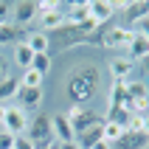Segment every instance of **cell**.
Masks as SVG:
<instances>
[{
	"instance_id": "cell-1",
	"label": "cell",
	"mask_w": 149,
	"mask_h": 149,
	"mask_svg": "<svg viewBox=\"0 0 149 149\" xmlns=\"http://www.w3.org/2000/svg\"><path fill=\"white\" fill-rule=\"evenodd\" d=\"M101 87V70L96 65H90V62H84V65H76L70 73H68V99H70V104H87V101L99 93Z\"/></svg>"
},
{
	"instance_id": "cell-2",
	"label": "cell",
	"mask_w": 149,
	"mask_h": 149,
	"mask_svg": "<svg viewBox=\"0 0 149 149\" xmlns=\"http://www.w3.org/2000/svg\"><path fill=\"white\" fill-rule=\"evenodd\" d=\"M37 17H40V11H37V3H34V0H17V3H11V20H8L11 25L25 28V25H31Z\"/></svg>"
},
{
	"instance_id": "cell-3",
	"label": "cell",
	"mask_w": 149,
	"mask_h": 149,
	"mask_svg": "<svg viewBox=\"0 0 149 149\" xmlns=\"http://www.w3.org/2000/svg\"><path fill=\"white\" fill-rule=\"evenodd\" d=\"M14 99L20 101L17 107H20L25 116H28L31 110H40L42 99H45V90H42V87H23V84H20V87H17V96H14Z\"/></svg>"
},
{
	"instance_id": "cell-4",
	"label": "cell",
	"mask_w": 149,
	"mask_h": 149,
	"mask_svg": "<svg viewBox=\"0 0 149 149\" xmlns=\"http://www.w3.org/2000/svg\"><path fill=\"white\" fill-rule=\"evenodd\" d=\"M130 40H132V31L127 28V25H110L107 31L101 34V45L104 48H127L130 45Z\"/></svg>"
},
{
	"instance_id": "cell-5",
	"label": "cell",
	"mask_w": 149,
	"mask_h": 149,
	"mask_svg": "<svg viewBox=\"0 0 149 149\" xmlns=\"http://www.w3.org/2000/svg\"><path fill=\"white\" fill-rule=\"evenodd\" d=\"M3 130L11 135H25L28 130V116L17 104H8V113H6V121H3Z\"/></svg>"
},
{
	"instance_id": "cell-6",
	"label": "cell",
	"mask_w": 149,
	"mask_h": 149,
	"mask_svg": "<svg viewBox=\"0 0 149 149\" xmlns=\"http://www.w3.org/2000/svg\"><path fill=\"white\" fill-rule=\"evenodd\" d=\"M51 132H54V141H59V143H65V141H76L73 127H70V121H68L62 113L51 116Z\"/></svg>"
},
{
	"instance_id": "cell-7",
	"label": "cell",
	"mask_w": 149,
	"mask_h": 149,
	"mask_svg": "<svg viewBox=\"0 0 149 149\" xmlns=\"http://www.w3.org/2000/svg\"><path fill=\"white\" fill-rule=\"evenodd\" d=\"M87 11H90V17L96 20V25H104V23L113 20L116 6H113L110 0H90V3H87Z\"/></svg>"
},
{
	"instance_id": "cell-8",
	"label": "cell",
	"mask_w": 149,
	"mask_h": 149,
	"mask_svg": "<svg viewBox=\"0 0 149 149\" xmlns=\"http://www.w3.org/2000/svg\"><path fill=\"white\" fill-rule=\"evenodd\" d=\"M40 25H42V34L65 28V6H59V8H54V11H45V14H40Z\"/></svg>"
},
{
	"instance_id": "cell-9",
	"label": "cell",
	"mask_w": 149,
	"mask_h": 149,
	"mask_svg": "<svg viewBox=\"0 0 149 149\" xmlns=\"http://www.w3.org/2000/svg\"><path fill=\"white\" fill-rule=\"evenodd\" d=\"M127 51H130V62H135V59L143 62V59L149 56V34H132Z\"/></svg>"
},
{
	"instance_id": "cell-10",
	"label": "cell",
	"mask_w": 149,
	"mask_h": 149,
	"mask_svg": "<svg viewBox=\"0 0 149 149\" xmlns=\"http://www.w3.org/2000/svg\"><path fill=\"white\" fill-rule=\"evenodd\" d=\"M124 101H127V82L124 79H113L110 96H107V110H121Z\"/></svg>"
},
{
	"instance_id": "cell-11",
	"label": "cell",
	"mask_w": 149,
	"mask_h": 149,
	"mask_svg": "<svg viewBox=\"0 0 149 149\" xmlns=\"http://www.w3.org/2000/svg\"><path fill=\"white\" fill-rule=\"evenodd\" d=\"M107 70L113 73V79H130V73L135 70V62H130V59H124V56H113V59H107Z\"/></svg>"
},
{
	"instance_id": "cell-12",
	"label": "cell",
	"mask_w": 149,
	"mask_h": 149,
	"mask_svg": "<svg viewBox=\"0 0 149 149\" xmlns=\"http://www.w3.org/2000/svg\"><path fill=\"white\" fill-rule=\"evenodd\" d=\"M113 149H146V132H124Z\"/></svg>"
},
{
	"instance_id": "cell-13",
	"label": "cell",
	"mask_w": 149,
	"mask_h": 149,
	"mask_svg": "<svg viewBox=\"0 0 149 149\" xmlns=\"http://www.w3.org/2000/svg\"><path fill=\"white\" fill-rule=\"evenodd\" d=\"M96 124H104V118H101L99 113H93V110L84 107V110H82V116L76 118L70 127H73V135H79V132H84V130H90V127H96Z\"/></svg>"
},
{
	"instance_id": "cell-14",
	"label": "cell",
	"mask_w": 149,
	"mask_h": 149,
	"mask_svg": "<svg viewBox=\"0 0 149 149\" xmlns=\"http://www.w3.org/2000/svg\"><path fill=\"white\" fill-rule=\"evenodd\" d=\"M23 37L28 40V34H25L23 28H17V25H11V23H3V25H0V48L8 45V42H23Z\"/></svg>"
},
{
	"instance_id": "cell-15",
	"label": "cell",
	"mask_w": 149,
	"mask_h": 149,
	"mask_svg": "<svg viewBox=\"0 0 149 149\" xmlns=\"http://www.w3.org/2000/svg\"><path fill=\"white\" fill-rule=\"evenodd\" d=\"M31 62H34V51L28 48V42H17L14 45V65L17 68H23V70H28L31 68Z\"/></svg>"
},
{
	"instance_id": "cell-16",
	"label": "cell",
	"mask_w": 149,
	"mask_h": 149,
	"mask_svg": "<svg viewBox=\"0 0 149 149\" xmlns=\"http://www.w3.org/2000/svg\"><path fill=\"white\" fill-rule=\"evenodd\" d=\"M17 87H20V76H3L0 79V104H6L8 99H14L17 96Z\"/></svg>"
},
{
	"instance_id": "cell-17",
	"label": "cell",
	"mask_w": 149,
	"mask_h": 149,
	"mask_svg": "<svg viewBox=\"0 0 149 149\" xmlns=\"http://www.w3.org/2000/svg\"><path fill=\"white\" fill-rule=\"evenodd\" d=\"M28 48L34 51V54H48V48H51V37L48 34H42V31H34V34H28Z\"/></svg>"
},
{
	"instance_id": "cell-18",
	"label": "cell",
	"mask_w": 149,
	"mask_h": 149,
	"mask_svg": "<svg viewBox=\"0 0 149 149\" xmlns=\"http://www.w3.org/2000/svg\"><path fill=\"white\" fill-rule=\"evenodd\" d=\"M127 99L130 101L146 99V82H141V79H127Z\"/></svg>"
},
{
	"instance_id": "cell-19",
	"label": "cell",
	"mask_w": 149,
	"mask_h": 149,
	"mask_svg": "<svg viewBox=\"0 0 149 149\" xmlns=\"http://www.w3.org/2000/svg\"><path fill=\"white\" fill-rule=\"evenodd\" d=\"M127 130L121 124H113V121H104V127H101V141H107L110 146H113V143L118 141V138H121V135H124Z\"/></svg>"
},
{
	"instance_id": "cell-20",
	"label": "cell",
	"mask_w": 149,
	"mask_h": 149,
	"mask_svg": "<svg viewBox=\"0 0 149 149\" xmlns=\"http://www.w3.org/2000/svg\"><path fill=\"white\" fill-rule=\"evenodd\" d=\"M146 127H149V118H146V116H138V113H132V116L127 118L124 130H127V132H146Z\"/></svg>"
},
{
	"instance_id": "cell-21",
	"label": "cell",
	"mask_w": 149,
	"mask_h": 149,
	"mask_svg": "<svg viewBox=\"0 0 149 149\" xmlns=\"http://www.w3.org/2000/svg\"><path fill=\"white\" fill-rule=\"evenodd\" d=\"M31 70H37L40 76H48V70H51V56H48V54H34Z\"/></svg>"
},
{
	"instance_id": "cell-22",
	"label": "cell",
	"mask_w": 149,
	"mask_h": 149,
	"mask_svg": "<svg viewBox=\"0 0 149 149\" xmlns=\"http://www.w3.org/2000/svg\"><path fill=\"white\" fill-rule=\"evenodd\" d=\"M42 79H45V76H40L37 70L28 68V70H23V76H20V84H23V87H42Z\"/></svg>"
},
{
	"instance_id": "cell-23",
	"label": "cell",
	"mask_w": 149,
	"mask_h": 149,
	"mask_svg": "<svg viewBox=\"0 0 149 149\" xmlns=\"http://www.w3.org/2000/svg\"><path fill=\"white\" fill-rule=\"evenodd\" d=\"M82 110H84V107H82V104H70V107H68V110H65V113H62V116H65V118H68V121H70V124H73L76 118L82 116Z\"/></svg>"
},
{
	"instance_id": "cell-24",
	"label": "cell",
	"mask_w": 149,
	"mask_h": 149,
	"mask_svg": "<svg viewBox=\"0 0 149 149\" xmlns=\"http://www.w3.org/2000/svg\"><path fill=\"white\" fill-rule=\"evenodd\" d=\"M11 146H14V135L0 130V149H11Z\"/></svg>"
},
{
	"instance_id": "cell-25",
	"label": "cell",
	"mask_w": 149,
	"mask_h": 149,
	"mask_svg": "<svg viewBox=\"0 0 149 149\" xmlns=\"http://www.w3.org/2000/svg\"><path fill=\"white\" fill-rule=\"evenodd\" d=\"M11 149H34V143L25 138V135H14V146Z\"/></svg>"
},
{
	"instance_id": "cell-26",
	"label": "cell",
	"mask_w": 149,
	"mask_h": 149,
	"mask_svg": "<svg viewBox=\"0 0 149 149\" xmlns=\"http://www.w3.org/2000/svg\"><path fill=\"white\" fill-rule=\"evenodd\" d=\"M8 20H11V3H6V0H3V3H0V25L8 23Z\"/></svg>"
},
{
	"instance_id": "cell-27",
	"label": "cell",
	"mask_w": 149,
	"mask_h": 149,
	"mask_svg": "<svg viewBox=\"0 0 149 149\" xmlns=\"http://www.w3.org/2000/svg\"><path fill=\"white\" fill-rule=\"evenodd\" d=\"M56 149H82L76 141H65V143H56Z\"/></svg>"
},
{
	"instance_id": "cell-28",
	"label": "cell",
	"mask_w": 149,
	"mask_h": 149,
	"mask_svg": "<svg viewBox=\"0 0 149 149\" xmlns=\"http://www.w3.org/2000/svg\"><path fill=\"white\" fill-rule=\"evenodd\" d=\"M3 76H8V59L0 56V79H3Z\"/></svg>"
},
{
	"instance_id": "cell-29",
	"label": "cell",
	"mask_w": 149,
	"mask_h": 149,
	"mask_svg": "<svg viewBox=\"0 0 149 149\" xmlns=\"http://www.w3.org/2000/svg\"><path fill=\"white\" fill-rule=\"evenodd\" d=\"M90 149H113V146H110V143L107 141H96V143H93V146Z\"/></svg>"
},
{
	"instance_id": "cell-30",
	"label": "cell",
	"mask_w": 149,
	"mask_h": 149,
	"mask_svg": "<svg viewBox=\"0 0 149 149\" xmlns=\"http://www.w3.org/2000/svg\"><path fill=\"white\" fill-rule=\"evenodd\" d=\"M6 113H8V104H0V127H3V121H6Z\"/></svg>"
}]
</instances>
